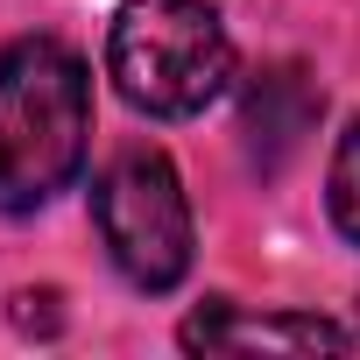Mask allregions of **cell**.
<instances>
[{
	"instance_id": "cell-1",
	"label": "cell",
	"mask_w": 360,
	"mask_h": 360,
	"mask_svg": "<svg viewBox=\"0 0 360 360\" xmlns=\"http://www.w3.org/2000/svg\"><path fill=\"white\" fill-rule=\"evenodd\" d=\"M92 134V78L57 36H22L0 50V212L50 205Z\"/></svg>"
},
{
	"instance_id": "cell-2",
	"label": "cell",
	"mask_w": 360,
	"mask_h": 360,
	"mask_svg": "<svg viewBox=\"0 0 360 360\" xmlns=\"http://www.w3.org/2000/svg\"><path fill=\"white\" fill-rule=\"evenodd\" d=\"M106 71L127 106L155 120H191L226 92L233 43L205 0H127L106 29Z\"/></svg>"
},
{
	"instance_id": "cell-3",
	"label": "cell",
	"mask_w": 360,
	"mask_h": 360,
	"mask_svg": "<svg viewBox=\"0 0 360 360\" xmlns=\"http://www.w3.org/2000/svg\"><path fill=\"white\" fill-rule=\"evenodd\" d=\"M92 219H99L113 269L134 290H176L191 276V198L169 155L155 148L113 155L92 184Z\"/></svg>"
},
{
	"instance_id": "cell-4",
	"label": "cell",
	"mask_w": 360,
	"mask_h": 360,
	"mask_svg": "<svg viewBox=\"0 0 360 360\" xmlns=\"http://www.w3.org/2000/svg\"><path fill=\"white\" fill-rule=\"evenodd\" d=\"M318 92L304 85V71L297 64H276V71H262L255 85H248V113H240V134H248V155L276 176L297 148H304V134L318 127Z\"/></svg>"
},
{
	"instance_id": "cell-5",
	"label": "cell",
	"mask_w": 360,
	"mask_h": 360,
	"mask_svg": "<svg viewBox=\"0 0 360 360\" xmlns=\"http://www.w3.org/2000/svg\"><path fill=\"white\" fill-rule=\"evenodd\" d=\"M184 346L191 353H255V346H276V353H346L353 332L325 325V318H248L233 304H212L184 325Z\"/></svg>"
},
{
	"instance_id": "cell-6",
	"label": "cell",
	"mask_w": 360,
	"mask_h": 360,
	"mask_svg": "<svg viewBox=\"0 0 360 360\" xmlns=\"http://www.w3.org/2000/svg\"><path fill=\"white\" fill-rule=\"evenodd\" d=\"M332 226L360 248V120L346 127V141L332 155Z\"/></svg>"
}]
</instances>
